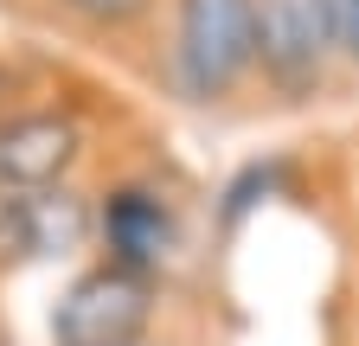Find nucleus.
I'll list each match as a JSON object with an SVG mask.
<instances>
[{"instance_id": "1", "label": "nucleus", "mask_w": 359, "mask_h": 346, "mask_svg": "<svg viewBox=\"0 0 359 346\" xmlns=\"http://www.w3.org/2000/svg\"><path fill=\"white\" fill-rule=\"evenodd\" d=\"M257 0H180V77L193 97H224L257 58Z\"/></svg>"}, {"instance_id": "2", "label": "nucleus", "mask_w": 359, "mask_h": 346, "mask_svg": "<svg viewBox=\"0 0 359 346\" xmlns=\"http://www.w3.org/2000/svg\"><path fill=\"white\" fill-rule=\"evenodd\" d=\"M52 327H58V346H135V333L148 327V276L122 263L90 270L58 301Z\"/></svg>"}, {"instance_id": "3", "label": "nucleus", "mask_w": 359, "mask_h": 346, "mask_svg": "<svg viewBox=\"0 0 359 346\" xmlns=\"http://www.w3.org/2000/svg\"><path fill=\"white\" fill-rule=\"evenodd\" d=\"M77 160V122L71 116H20L0 128V186L7 193H45Z\"/></svg>"}, {"instance_id": "4", "label": "nucleus", "mask_w": 359, "mask_h": 346, "mask_svg": "<svg viewBox=\"0 0 359 346\" xmlns=\"http://www.w3.org/2000/svg\"><path fill=\"white\" fill-rule=\"evenodd\" d=\"M83 237V205L71 193H7L0 186V263L52 256Z\"/></svg>"}, {"instance_id": "5", "label": "nucleus", "mask_w": 359, "mask_h": 346, "mask_svg": "<svg viewBox=\"0 0 359 346\" xmlns=\"http://www.w3.org/2000/svg\"><path fill=\"white\" fill-rule=\"evenodd\" d=\"M321 46H327V32L314 20V0H263L257 58L283 90H308L321 77Z\"/></svg>"}, {"instance_id": "6", "label": "nucleus", "mask_w": 359, "mask_h": 346, "mask_svg": "<svg viewBox=\"0 0 359 346\" xmlns=\"http://www.w3.org/2000/svg\"><path fill=\"white\" fill-rule=\"evenodd\" d=\"M103 244H109V263L148 276V270H161V256L173 250V212L148 186H116L103 199Z\"/></svg>"}, {"instance_id": "7", "label": "nucleus", "mask_w": 359, "mask_h": 346, "mask_svg": "<svg viewBox=\"0 0 359 346\" xmlns=\"http://www.w3.org/2000/svg\"><path fill=\"white\" fill-rule=\"evenodd\" d=\"M314 20H321L327 46H340L346 58H359V0H314Z\"/></svg>"}, {"instance_id": "8", "label": "nucleus", "mask_w": 359, "mask_h": 346, "mask_svg": "<svg viewBox=\"0 0 359 346\" xmlns=\"http://www.w3.org/2000/svg\"><path fill=\"white\" fill-rule=\"evenodd\" d=\"M71 7L83 13V20H103V26H122V20H135L148 7V0H71Z\"/></svg>"}]
</instances>
